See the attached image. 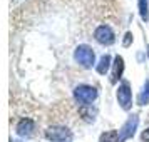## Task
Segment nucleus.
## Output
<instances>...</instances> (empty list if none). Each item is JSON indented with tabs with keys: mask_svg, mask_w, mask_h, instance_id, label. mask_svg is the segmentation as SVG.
<instances>
[{
	"mask_svg": "<svg viewBox=\"0 0 149 142\" xmlns=\"http://www.w3.org/2000/svg\"><path fill=\"white\" fill-rule=\"evenodd\" d=\"M117 100H119V104H121V107L124 110L131 109V105H132V92H131V87H129L127 82H122L117 87Z\"/></svg>",
	"mask_w": 149,
	"mask_h": 142,
	"instance_id": "6",
	"label": "nucleus"
},
{
	"mask_svg": "<svg viewBox=\"0 0 149 142\" xmlns=\"http://www.w3.org/2000/svg\"><path fill=\"white\" fill-rule=\"evenodd\" d=\"M122 72H124V60H122V57H116L114 59V70H112V77H111V82L116 84V82L121 79Z\"/></svg>",
	"mask_w": 149,
	"mask_h": 142,
	"instance_id": "8",
	"label": "nucleus"
},
{
	"mask_svg": "<svg viewBox=\"0 0 149 142\" xmlns=\"http://www.w3.org/2000/svg\"><path fill=\"white\" fill-rule=\"evenodd\" d=\"M74 99L82 105H89L91 102H94L97 99V90L92 85H86V84L77 85L74 89Z\"/></svg>",
	"mask_w": 149,
	"mask_h": 142,
	"instance_id": "1",
	"label": "nucleus"
},
{
	"mask_svg": "<svg viewBox=\"0 0 149 142\" xmlns=\"http://www.w3.org/2000/svg\"><path fill=\"white\" fill-rule=\"evenodd\" d=\"M137 104L139 105H148L149 104V80H146L144 89L141 90V94L137 95Z\"/></svg>",
	"mask_w": 149,
	"mask_h": 142,
	"instance_id": "9",
	"label": "nucleus"
},
{
	"mask_svg": "<svg viewBox=\"0 0 149 142\" xmlns=\"http://www.w3.org/2000/svg\"><path fill=\"white\" fill-rule=\"evenodd\" d=\"M139 14L142 20H149V3L148 0H139Z\"/></svg>",
	"mask_w": 149,
	"mask_h": 142,
	"instance_id": "12",
	"label": "nucleus"
},
{
	"mask_svg": "<svg viewBox=\"0 0 149 142\" xmlns=\"http://www.w3.org/2000/svg\"><path fill=\"white\" fill-rule=\"evenodd\" d=\"M109 65H111V57H109V55H102L101 57V60H99V64H97V72H99V74H106V72H107V69H109Z\"/></svg>",
	"mask_w": 149,
	"mask_h": 142,
	"instance_id": "11",
	"label": "nucleus"
},
{
	"mask_svg": "<svg viewBox=\"0 0 149 142\" xmlns=\"http://www.w3.org/2000/svg\"><path fill=\"white\" fill-rule=\"evenodd\" d=\"M74 60L77 62L79 65L89 69V67L94 65L95 54H94V50L89 47V45H79V47L75 48V52H74Z\"/></svg>",
	"mask_w": 149,
	"mask_h": 142,
	"instance_id": "2",
	"label": "nucleus"
},
{
	"mask_svg": "<svg viewBox=\"0 0 149 142\" xmlns=\"http://www.w3.org/2000/svg\"><path fill=\"white\" fill-rule=\"evenodd\" d=\"M129 40H131V34H126V42H124V45H127Z\"/></svg>",
	"mask_w": 149,
	"mask_h": 142,
	"instance_id": "14",
	"label": "nucleus"
},
{
	"mask_svg": "<svg viewBox=\"0 0 149 142\" xmlns=\"http://www.w3.org/2000/svg\"><path fill=\"white\" fill-rule=\"evenodd\" d=\"M141 142H149V129H146L141 134Z\"/></svg>",
	"mask_w": 149,
	"mask_h": 142,
	"instance_id": "13",
	"label": "nucleus"
},
{
	"mask_svg": "<svg viewBox=\"0 0 149 142\" xmlns=\"http://www.w3.org/2000/svg\"><path fill=\"white\" fill-rule=\"evenodd\" d=\"M99 142H119V130H109L101 135Z\"/></svg>",
	"mask_w": 149,
	"mask_h": 142,
	"instance_id": "10",
	"label": "nucleus"
},
{
	"mask_svg": "<svg viewBox=\"0 0 149 142\" xmlns=\"http://www.w3.org/2000/svg\"><path fill=\"white\" fill-rule=\"evenodd\" d=\"M34 129H35V122L32 119H22L17 124V134L22 135V137H29V135H32Z\"/></svg>",
	"mask_w": 149,
	"mask_h": 142,
	"instance_id": "7",
	"label": "nucleus"
},
{
	"mask_svg": "<svg viewBox=\"0 0 149 142\" xmlns=\"http://www.w3.org/2000/svg\"><path fill=\"white\" fill-rule=\"evenodd\" d=\"M137 124H139V117L137 115H131L127 121L124 122V125L119 129V142H124L131 139L134 135L136 129H137Z\"/></svg>",
	"mask_w": 149,
	"mask_h": 142,
	"instance_id": "4",
	"label": "nucleus"
},
{
	"mask_svg": "<svg viewBox=\"0 0 149 142\" xmlns=\"http://www.w3.org/2000/svg\"><path fill=\"white\" fill-rule=\"evenodd\" d=\"M94 39L99 42V44H102V45H112L116 42V35H114L112 28L109 27V25H101V27L95 28Z\"/></svg>",
	"mask_w": 149,
	"mask_h": 142,
	"instance_id": "5",
	"label": "nucleus"
},
{
	"mask_svg": "<svg viewBox=\"0 0 149 142\" xmlns=\"http://www.w3.org/2000/svg\"><path fill=\"white\" fill-rule=\"evenodd\" d=\"M45 137L52 142H65L72 139V132L67 127H62V125H54V127H49L45 130Z\"/></svg>",
	"mask_w": 149,
	"mask_h": 142,
	"instance_id": "3",
	"label": "nucleus"
},
{
	"mask_svg": "<svg viewBox=\"0 0 149 142\" xmlns=\"http://www.w3.org/2000/svg\"><path fill=\"white\" fill-rule=\"evenodd\" d=\"M148 54H149V45H148Z\"/></svg>",
	"mask_w": 149,
	"mask_h": 142,
	"instance_id": "15",
	"label": "nucleus"
}]
</instances>
